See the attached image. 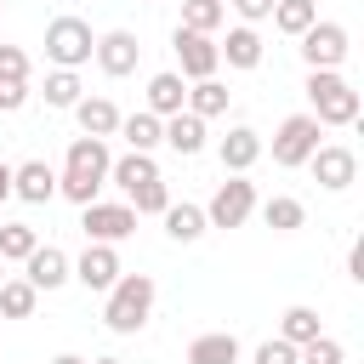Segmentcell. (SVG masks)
Instances as JSON below:
<instances>
[{"label":"cell","instance_id":"cell-1","mask_svg":"<svg viewBox=\"0 0 364 364\" xmlns=\"http://www.w3.org/2000/svg\"><path fill=\"white\" fill-rule=\"evenodd\" d=\"M108 136H74L68 154H63V171H57V193L74 199V205H91L102 188H108Z\"/></svg>","mask_w":364,"mask_h":364},{"label":"cell","instance_id":"cell-2","mask_svg":"<svg viewBox=\"0 0 364 364\" xmlns=\"http://www.w3.org/2000/svg\"><path fill=\"white\" fill-rule=\"evenodd\" d=\"M154 301H159V284L148 273H119L108 290H102V324L114 336H136L148 318H154Z\"/></svg>","mask_w":364,"mask_h":364},{"label":"cell","instance_id":"cell-3","mask_svg":"<svg viewBox=\"0 0 364 364\" xmlns=\"http://www.w3.org/2000/svg\"><path fill=\"white\" fill-rule=\"evenodd\" d=\"M301 91H307V102H313L307 114H313L318 125H358V108H364V102H358V91L341 80V68H307V85H301Z\"/></svg>","mask_w":364,"mask_h":364},{"label":"cell","instance_id":"cell-4","mask_svg":"<svg viewBox=\"0 0 364 364\" xmlns=\"http://www.w3.org/2000/svg\"><path fill=\"white\" fill-rule=\"evenodd\" d=\"M91 51H97V34H91L85 17H51L46 23V57H51V68H85Z\"/></svg>","mask_w":364,"mask_h":364},{"label":"cell","instance_id":"cell-5","mask_svg":"<svg viewBox=\"0 0 364 364\" xmlns=\"http://www.w3.org/2000/svg\"><path fill=\"white\" fill-rule=\"evenodd\" d=\"M318 136H324V125H318L313 114H290V119H279V131H273V165H284V171L307 165V154L318 148Z\"/></svg>","mask_w":364,"mask_h":364},{"label":"cell","instance_id":"cell-6","mask_svg":"<svg viewBox=\"0 0 364 364\" xmlns=\"http://www.w3.org/2000/svg\"><path fill=\"white\" fill-rule=\"evenodd\" d=\"M250 216H256V182H245V176L216 182V193H210V205H205V222H210V228H245Z\"/></svg>","mask_w":364,"mask_h":364},{"label":"cell","instance_id":"cell-7","mask_svg":"<svg viewBox=\"0 0 364 364\" xmlns=\"http://www.w3.org/2000/svg\"><path fill=\"white\" fill-rule=\"evenodd\" d=\"M296 40H301V63H307V68H341V63H347V51H353L347 28H341V23H330V17H318V23H313V28H301Z\"/></svg>","mask_w":364,"mask_h":364},{"label":"cell","instance_id":"cell-8","mask_svg":"<svg viewBox=\"0 0 364 364\" xmlns=\"http://www.w3.org/2000/svg\"><path fill=\"white\" fill-rule=\"evenodd\" d=\"M80 228H85V239H97V245H125V239L136 233V210H131V205L91 199V205H80Z\"/></svg>","mask_w":364,"mask_h":364},{"label":"cell","instance_id":"cell-9","mask_svg":"<svg viewBox=\"0 0 364 364\" xmlns=\"http://www.w3.org/2000/svg\"><path fill=\"white\" fill-rule=\"evenodd\" d=\"M307 171L318 176V188L341 193V188H353V182H358V154H353L347 142H318V148L307 154Z\"/></svg>","mask_w":364,"mask_h":364},{"label":"cell","instance_id":"cell-10","mask_svg":"<svg viewBox=\"0 0 364 364\" xmlns=\"http://www.w3.org/2000/svg\"><path fill=\"white\" fill-rule=\"evenodd\" d=\"M91 63H97L108 80H125V74H136V63H142V46H136V34H131V28H108V34H97V51H91Z\"/></svg>","mask_w":364,"mask_h":364},{"label":"cell","instance_id":"cell-11","mask_svg":"<svg viewBox=\"0 0 364 364\" xmlns=\"http://www.w3.org/2000/svg\"><path fill=\"white\" fill-rule=\"evenodd\" d=\"M171 51H176V63H182V80H210V74L222 68V57H216V34L176 28V34H171Z\"/></svg>","mask_w":364,"mask_h":364},{"label":"cell","instance_id":"cell-12","mask_svg":"<svg viewBox=\"0 0 364 364\" xmlns=\"http://www.w3.org/2000/svg\"><path fill=\"white\" fill-rule=\"evenodd\" d=\"M68 273L85 284V290H108L125 267H119V245H97V239H85V250L68 262Z\"/></svg>","mask_w":364,"mask_h":364},{"label":"cell","instance_id":"cell-13","mask_svg":"<svg viewBox=\"0 0 364 364\" xmlns=\"http://www.w3.org/2000/svg\"><path fill=\"white\" fill-rule=\"evenodd\" d=\"M23 279H28L34 290H63L74 273H68V256H63L57 245H34V250L23 256Z\"/></svg>","mask_w":364,"mask_h":364},{"label":"cell","instance_id":"cell-14","mask_svg":"<svg viewBox=\"0 0 364 364\" xmlns=\"http://www.w3.org/2000/svg\"><path fill=\"white\" fill-rule=\"evenodd\" d=\"M159 142L171 148V154H182V159H193V154H205V119L199 114H165L159 119Z\"/></svg>","mask_w":364,"mask_h":364},{"label":"cell","instance_id":"cell-15","mask_svg":"<svg viewBox=\"0 0 364 364\" xmlns=\"http://www.w3.org/2000/svg\"><path fill=\"white\" fill-rule=\"evenodd\" d=\"M11 193L23 205H46V199H57V171L46 159H23V165H11Z\"/></svg>","mask_w":364,"mask_h":364},{"label":"cell","instance_id":"cell-16","mask_svg":"<svg viewBox=\"0 0 364 364\" xmlns=\"http://www.w3.org/2000/svg\"><path fill=\"white\" fill-rule=\"evenodd\" d=\"M216 159H222V171H228V176H245V171L262 159V136H256L250 125H233V131L216 142Z\"/></svg>","mask_w":364,"mask_h":364},{"label":"cell","instance_id":"cell-17","mask_svg":"<svg viewBox=\"0 0 364 364\" xmlns=\"http://www.w3.org/2000/svg\"><path fill=\"white\" fill-rule=\"evenodd\" d=\"M262 34L250 28V23H239V28H228V40H216V57L228 63V68H262Z\"/></svg>","mask_w":364,"mask_h":364},{"label":"cell","instance_id":"cell-18","mask_svg":"<svg viewBox=\"0 0 364 364\" xmlns=\"http://www.w3.org/2000/svg\"><path fill=\"white\" fill-rule=\"evenodd\" d=\"M108 182H114L119 193H136L142 182H159V165H154V154H136V148H125V154L108 165Z\"/></svg>","mask_w":364,"mask_h":364},{"label":"cell","instance_id":"cell-19","mask_svg":"<svg viewBox=\"0 0 364 364\" xmlns=\"http://www.w3.org/2000/svg\"><path fill=\"white\" fill-rule=\"evenodd\" d=\"M188 364H239V336L233 330H205L188 341Z\"/></svg>","mask_w":364,"mask_h":364},{"label":"cell","instance_id":"cell-20","mask_svg":"<svg viewBox=\"0 0 364 364\" xmlns=\"http://www.w3.org/2000/svg\"><path fill=\"white\" fill-rule=\"evenodd\" d=\"M182 102H188V80L176 74V68H165V74H154L148 80V114H182Z\"/></svg>","mask_w":364,"mask_h":364},{"label":"cell","instance_id":"cell-21","mask_svg":"<svg viewBox=\"0 0 364 364\" xmlns=\"http://www.w3.org/2000/svg\"><path fill=\"white\" fill-rule=\"evenodd\" d=\"M74 119H80V136H114L119 131V108L108 97H80L74 102Z\"/></svg>","mask_w":364,"mask_h":364},{"label":"cell","instance_id":"cell-22","mask_svg":"<svg viewBox=\"0 0 364 364\" xmlns=\"http://www.w3.org/2000/svg\"><path fill=\"white\" fill-rule=\"evenodd\" d=\"M159 216H165V233H171L176 245H193V239H205V228H210V222H205V205H188V199H182V205L171 199Z\"/></svg>","mask_w":364,"mask_h":364},{"label":"cell","instance_id":"cell-23","mask_svg":"<svg viewBox=\"0 0 364 364\" xmlns=\"http://www.w3.org/2000/svg\"><path fill=\"white\" fill-rule=\"evenodd\" d=\"M228 97H233V91L210 74V80H188V102H182V108L199 114V119H216V114H228Z\"/></svg>","mask_w":364,"mask_h":364},{"label":"cell","instance_id":"cell-24","mask_svg":"<svg viewBox=\"0 0 364 364\" xmlns=\"http://www.w3.org/2000/svg\"><path fill=\"white\" fill-rule=\"evenodd\" d=\"M114 136H125V148H136V154H154L159 148V114H148V108L119 114V131Z\"/></svg>","mask_w":364,"mask_h":364},{"label":"cell","instance_id":"cell-25","mask_svg":"<svg viewBox=\"0 0 364 364\" xmlns=\"http://www.w3.org/2000/svg\"><path fill=\"white\" fill-rule=\"evenodd\" d=\"M256 210H262V222H267L273 233H296V228L307 222V205H301L296 193H273V199H267V205H256Z\"/></svg>","mask_w":364,"mask_h":364},{"label":"cell","instance_id":"cell-26","mask_svg":"<svg viewBox=\"0 0 364 364\" xmlns=\"http://www.w3.org/2000/svg\"><path fill=\"white\" fill-rule=\"evenodd\" d=\"M267 17H273V28H279V34H290V40H296L301 28H313V23H318V0H273V11H267Z\"/></svg>","mask_w":364,"mask_h":364},{"label":"cell","instance_id":"cell-27","mask_svg":"<svg viewBox=\"0 0 364 364\" xmlns=\"http://www.w3.org/2000/svg\"><path fill=\"white\" fill-rule=\"evenodd\" d=\"M34 307H40V290L28 279L6 273V284H0V318H34Z\"/></svg>","mask_w":364,"mask_h":364},{"label":"cell","instance_id":"cell-28","mask_svg":"<svg viewBox=\"0 0 364 364\" xmlns=\"http://www.w3.org/2000/svg\"><path fill=\"white\" fill-rule=\"evenodd\" d=\"M228 23V0H182V23L176 28H193V34H216Z\"/></svg>","mask_w":364,"mask_h":364},{"label":"cell","instance_id":"cell-29","mask_svg":"<svg viewBox=\"0 0 364 364\" xmlns=\"http://www.w3.org/2000/svg\"><path fill=\"white\" fill-rule=\"evenodd\" d=\"M80 97H85L80 68H51V74H46V108H74Z\"/></svg>","mask_w":364,"mask_h":364},{"label":"cell","instance_id":"cell-30","mask_svg":"<svg viewBox=\"0 0 364 364\" xmlns=\"http://www.w3.org/2000/svg\"><path fill=\"white\" fill-rule=\"evenodd\" d=\"M279 336H284L290 347L313 341V336H318V313H313V307H301V301H296V307H284V313H279Z\"/></svg>","mask_w":364,"mask_h":364},{"label":"cell","instance_id":"cell-31","mask_svg":"<svg viewBox=\"0 0 364 364\" xmlns=\"http://www.w3.org/2000/svg\"><path fill=\"white\" fill-rule=\"evenodd\" d=\"M34 245H40V233L28 222H0V262H23Z\"/></svg>","mask_w":364,"mask_h":364},{"label":"cell","instance_id":"cell-32","mask_svg":"<svg viewBox=\"0 0 364 364\" xmlns=\"http://www.w3.org/2000/svg\"><path fill=\"white\" fill-rule=\"evenodd\" d=\"M296 364H347V347H341L336 336H324V330H318L313 341H301V347H296Z\"/></svg>","mask_w":364,"mask_h":364},{"label":"cell","instance_id":"cell-33","mask_svg":"<svg viewBox=\"0 0 364 364\" xmlns=\"http://www.w3.org/2000/svg\"><path fill=\"white\" fill-rule=\"evenodd\" d=\"M125 205H131L136 216H159V210L171 205V188H165V176H159V182H142L136 193H125Z\"/></svg>","mask_w":364,"mask_h":364},{"label":"cell","instance_id":"cell-34","mask_svg":"<svg viewBox=\"0 0 364 364\" xmlns=\"http://www.w3.org/2000/svg\"><path fill=\"white\" fill-rule=\"evenodd\" d=\"M250 364H296V347H290L284 336H273V341H262V347L250 353Z\"/></svg>","mask_w":364,"mask_h":364},{"label":"cell","instance_id":"cell-35","mask_svg":"<svg viewBox=\"0 0 364 364\" xmlns=\"http://www.w3.org/2000/svg\"><path fill=\"white\" fill-rule=\"evenodd\" d=\"M0 80H28V51L23 46H0Z\"/></svg>","mask_w":364,"mask_h":364},{"label":"cell","instance_id":"cell-36","mask_svg":"<svg viewBox=\"0 0 364 364\" xmlns=\"http://www.w3.org/2000/svg\"><path fill=\"white\" fill-rule=\"evenodd\" d=\"M28 108V80H0V114Z\"/></svg>","mask_w":364,"mask_h":364},{"label":"cell","instance_id":"cell-37","mask_svg":"<svg viewBox=\"0 0 364 364\" xmlns=\"http://www.w3.org/2000/svg\"><path fill=\"white\" fill-rule=\"evenodd\" d=\"M228 6H233V11L245 17V23H262V17L273 11V0H228Z\"/></svg>","mask_w":364,"mask_h":364},{"label":"cell","instance_id":"cell-38","mask_svg":"<svg viewBox=\"0 0 364 364\" xmlns=\"http://www.w3.org/2000/svg\"><path fill=\"white\" fill-rule=\"evenodd\" d=\"M347 279L364 284V239H353V250H347Z\"/></svg>","mask_w":364,"mask_h":364},{"label":"cell","instance_id":"cell-39","mask_svg":"<svg viewBox=\"0 0 364 364\" xmlns=\"http://www.w3.org/2000/svg\"><path fill=\"white\" fill-rule=\"evenodd\" d=\"M6 199H11V165L0 159V205H6Z\"/></svg>","mask_w":364,"mask_h":364},{"label":"cell","instance_id":"cell-40","mask_svg":"<svg viewBox=\"0 0 364 364\" xmlns=\"http://www.w3.org/2000/svg\"><path fill=\"white\" fill-rule=\"evenodd\" d=\"M51 364H91V358H80V353H57Z\"/></svg>","mask_w":364,"mask_h":364},{"label":"cell","instance_id":"cell-41","mask_svg":"<svg viewBox=\"0 0 364 364\" xmlns=\"http://www.w3.org/2000/svg\"><path fill=\"white\" fill-rule=\"evenodd\" d=\"M91 364H125V358H91Z\"/></svg>","mask_w":364,"mask_h":364},{"label":"cell","instance_id":"cell-42","mask_svg":"<svg viewBox=\"0 0 364 364\" xmlns=\"http://www.w3.org/2000/svg\"><path fill=\"white\" fill-rule=\"evenodd\" d=\"M0 284H6V262H0Z\"/></svg>","mask_w":364,"mask_h":364},{"label":"cell","instance_id":"cell-43","mask_svg":"<svg viewBox=\"0 0 364 364\" xmlns=\"http://www.w3.org/2000/svg\"><path fill=\"white\" fill-rule=\"evenodd\" d=\"M0 6H6V0H0Z\"/></svg>","mask_w":364,"mask_h":364}]
</instances>
